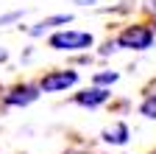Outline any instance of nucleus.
<instances>
[{
  "instance_id": "6",
  "label": "nucleus",
  "mask_w": 156,
  "mask_h": 154,
  "mask_svg": "<svg viewBox=\"0 0 156 154\" xmlns=\"http://www.w3.org/2000/svg\"><path fill=\"white\" fill-rule=\"evenodd\" d=\"M73 20V14H56V17H45L42 23H39L36 28H31V34L34 36H39V34H45V31H50V28H56V25H67Z\"/></svg>"
},
{
  "instance_id": "3",
  "label": "nucleus",
  "mask_w": 156,
  "mask_h": 154,
  "mask_svg": "<svg viewBox=\"0 0 156 154\" xmlns=\"http://www.w3.org/2000/svg\"><path fill=\"white\" fill-rule=\"evenodd\" d=\"M78 81V73L75 70H56V73H48L45 79H42V87L45 92H58V90H67Z\"/></svg>"
},
{
  "instance_id": "1",
  "label": "nucleus",
  "mask_w": 156,
  "mask_h": 154,
  "mask_svg": "<svg viewBox=\"0 0 156 154\" xmlns=\"http://www.w3.org/2000/svg\"><path fill=\"white\" fill-rule=\"evenodd\" d=\"M92 34L87 31H58L50 36V48L56 51H84V48H92Z\"/></svg>"
},
{
  "instance_id": "11",
  "label": "nucleus",
  "mask_w": 156,
  "mask_h": 154,
  "mask_svg": "<svg viewBox=\"0 0 156 154\" xmlns=\"http://www.w3.org/2000/svg\"><path fill=\"white\" fill-rule=\"evenodd\" d=\"M78 6H89V3H98V0H75Z\"/></svg>"
},
{
  "instance_id": "12",
  "label": "nucleus",
  "mask_w": 156,
  "mask_h": 154,
  "mask_svg": "<svg viewBox=\"0 0 156 154\" xmlns=\"http://www.w3.org/2000/svg\"><path fill=\"white\" fill-rule=\"evenodd\" d=\"M0 62H6V51L3 48H0Z\"/></svg>"
},
{
  "instance_id": "4",
  "label": "nucleus",
  "mask_w": 156,
  "mask_h": 154,
  "mask_svg": "<svg viewBox=\"0 0 156 154\" xmlns=\"http://www.w3.org/2000/svg\"><path fill=\"white\" fill-rule=\"evenodd\" d=\"M36 98H39V90L31 87V84H23V87H14V90L6 95V104H11V107H28V104H34Z\"/></svg>"
},
{
  "instance_id": "2",
  "label": "nucleus",
  "mask_w": 156,
  "mask_h": 154,
  "mask_svg": "<svg viewBox=\"0 0 156 154\" xmlns=\"http://www.w3.org/2000/svg\"><path fill=\"white\" fill-rule=\"evenodd\" d=\"M117 45L128 48V51H145V48L153 45V31L145 28V25H128L126 31H120Z\"/></svg>"
},
{
  "instance_id": "8",
  "label": "nucleus",
  "mask_w": 156,
  "mask_h": 154,
  "mask_svg": "<svg viewBox=\"0 0 156 154\" xmlns=\"http://www.w3.org/2000/svg\"><path fill=\"white\" fill-rule=\"evenodd\" d=\"M140 112L145 118H156V95H148V98L140 104Z\"/></svg>"
},
{
  "instance_id": "5",
  "label": "nucleus",
  "mask_w": 156,
  "mask_h": 154,
  "mask_svg": "<svg viewBox=\"0 0 156 154\" xmlns=\"http://www.w3.org/2000/svg\"><path fill=\"white\" fill-rule=\"evenodd\" d=\"M106 98H109V90H103V87L81 90V92H75V95H73V101H75V104H81V107H101Z\"/></svg>"
},
{
  "instance_id": "7",
  "label": "nucleus",
  "mask_w": 156,
  "mask_h": 154,
  "mask_svg": "<svg viewBox=\"0 0 156 154\" xmlns=\"http://www.w3.org/2000/svg\"><path fill=\"white\" fill-rule=\"evenodd\" d=\"M103 140L112 143V146H123V143L128 140V126H126V123H114L112 129L103 132Z\"/></svg>"
},
{
  "instance_id": "9",
  "label": "nucleus",
  "mask_w": 156,
  "mask_h": 154,
  "mask_svg": "<svg viewBox=\"0 0 156 154\" xmlns=\"http://www.w3.org/2000/svg\"><path fill=\"white\" fill-rule=\"evenodd\" d=\"M117 79H120V73H114V70H109V73H98L95 76V84L101 87V84H114Z\"/></svg>"
},
{
  "instance_id": "10",
  "label": "nucleus",
  "mask_w": 156,
  "mask_h": 154,
  "mask_svg": "<svg viewBox=\"0 0 156 154\" xmlns=\"http://www.w3.org/2000/svg\"><path fill=\"white\" fill-rule=\"evenodd\" d=\"M20 17H23V11H11V14H6V17H0V25L14 23V20H20Z\"/></svg>"
},
{
  "instance_id": "13",
  "label": "nucleus",
  "mask_w": 156,
  "mask_h": 154,
  "mask_svg": "<svg viewBox=\"0 0 156 154\" xmlns=\"http://www.w3.org/2000/svg\"><path fill=\"white\" fill-rule=\"evenodd\" d=\"M151 154H156V148H153V151H151Z\"/></svg>"
}]
</instances>
